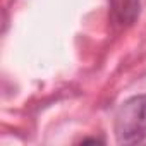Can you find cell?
<instances>
[{
    "label": "cell",
    "instance_id": "1",
    "mask_svg": "<svg viewBox=\"0 0 146 146\" xmlns=\"http://www.w3.org/2000/svg\"><path fill=\"white\" fill-rule=\"evenodd\" d=\"M113 131L120 144H134L146 137V95L132 96L119 107Z\"/></svg>",
    "mask_w": 146,
    "mask_h": 146
},
{
    "label": "cell",
    "instance_id": "2",
    "mask_svg": "<svg viewBox=\"0 0 146 146\" xmlns=\"http://www.w3.org/2000/svg\"><path fill=\"white\" fill-rule=\"evenodd\" d=\"M110 4L120 24H132L139 14V0H110Z\"/></svg>",
    "mask_w": 146,
    "mask_h": 146
}]
</instances>
